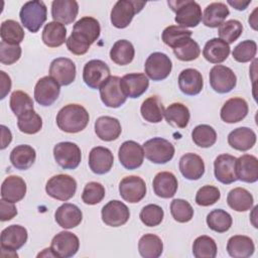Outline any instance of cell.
<instances>
[{
  "label": "cell",
  "instance_id": "8992f818",
  "mask_svg": "<svg viewBox=\"0 0 258 258\" xmlns=\"http://www.w3.org/2000/svg\"><path fill=\"white\" fill-rule=\"evenodd\" d=\"M144 156L156 164H164L172 159L174 155V146L166 139L154 137L144 142Z\"/></svg>",
  "mask_w": 258,
  "mask_h": 258
},
{
  "label": "cell",
  "instance_id": "d6a6232c",
  "mask_svg": "<svg viewBox=\"0 0 258 258\" xmlns=\"http://www.w3.org/2000/svg\"><path fill=\"white\" fill-rule=\"evenodd\" d=\"M230 45L221 38L215 37L208 40L203 49L204 57L212 63L225 61L230 54Z\"/></svg>",
  "mask_w": 258,
  "mask_h": 258
},
{
  "label": "cell",
  "instance_id": "d590c367",
  "mask_svg": "<svg viewBox=\"0 0 258 258\" xmlns=\"http://www.w3.org/2000/svg\"><path fill=\"white\" fill-rule=\"evenodd\" d=\"M36 152L30 145L21 144L14 147L10 153L12 165L20 170H26L34 163Z\"/></svg>",
  "mask_w": 258,
  "mask_h": 258
},
{
  "label": "cell",
  "instance_id": "94428289",
  "mask_svg": "<svg viewBox=\"0 0 258 258\" xmlns=\"http://www.w3.org/2000/svg\"><path fill=\"white\" fill-rule=\"evenodd\" d=\"M0 77H1V84H0V99H4L6 95L10 92L11 90V79L10 77L3 71L0 72Z\"/></svg>",
  "mask_w": 258,
  "mask_h": 258
},
{
  "label": "cell",
  "instance_id": "be15d7a7",
  "mask_svg": "<svg viewBox=\"0 0 258 258\" xmlns=\"http://www.w3.org/2000/svg\"><path fill=\"white\" fill-rule=\"evenodd\" d=\"M251 3V0L250 1H240V0H236V1H231V0H229L228 1V4H230L231 6H233L235 9H237V10H240V11H242V10H245L246 8H247V6L249 5Z\"/></svg>",
  "mask_w": 258,
  "mask_h": 258
},
{
  "label": "cell",
  "instance_id": "9c48e42d",
  "mask_svg": "<svg viewBox=\"0 0 258 258\" xmlns=\"http://www.w3.org/2000/svg\"><path fill=\"white\" fill-rule=\"evenodd\" d=\"M237 84L235 73L228 67L216 64L210 71V85L219 94L231 92Z\"/></svg>",
  "mask_w": 258,
  "mask_h": 258
},
{
  "label": "cell",
  "instance_id": "d6986e66",
  "mask_svg": "<svg viewBox=\"0 0 258 258\" xmlns=\"http://www.w3.org/2000/svg\"><path fill=\"white\" fill-rule=\"evenodd\" d=\"M237 158L230 154H221L214 161V172L217 180L224 184H230L238 180L236 174Z\"/></svg>",
  "mask_w": 258,
  "mask_h": 258
},
{
  "label": "cell",
  "instance_id": "b9f144b4",
  "mask_svg": "<svg viewBox=\"0 0 258 258\" xmlns=\"http://www.w3.org/2000/svg\"><path fill=\"white\" fill-rule=\"evenodd\" d=\"M138 251L144 258H157L162 254L163 243L158 236L145 234L138 242Z\"/></svg>",
  "mask_w": 258,
  "mask_h": 258
},
{
  "label": "cell",
  "instance_id": "484cf974",
  "mask_svg": "<svg viewBox=\"0 0 258 258\" xmlns=\"http://www.w3.org/2000/svg\"><path fill=\"white\" fill-rule=\"evenodd\" d=\"M54 219L61 228L73 229L81 224L83 220V213L78 206L64 203L55 211Z\"/></svg>",
  "mask_w": 258,
  "mask_h": 258
},
{
  "label": "cell",
  "instance_id": "44dd1931",
  "mask_svg": "<svg viewBox=\"0 0 258 258\" xmlns=\"http://www.w3.org/2000/svg\"><path fill=\"white\" fill-rule=\"evenodd\" d=\"M113 153L107 147L96 146L90 151L89 166L96 174H105L109 172L113 166Z\"/></svg>",
  "mask_w": 258,
  "mask_h": 258
},
{
  "label": "cell",
  "instance_id": "7bdbcfd3",
  "mask_svg": "<svg viewBox=\"0 0 258 258\" xmlns=\"http://www.w3.org/2000/svg\"><path fill=\"white\" fill-rule=\"evenodd\" d=\"M191 34L192 32L190 30H187L179 25H169L162 31L161 38L166 45L174 49L183 41L190 38Z\"/></svg>",
  "mask_w": 258,
  "mask_h": 258
},
{
  "label": "cell",
  "instance_id": "db71d44e",
  "mask_svg": "<svg viewBox=\"0 0 258 258\" xmlns=\"http://www.w3.org/2000/svg\"><path fill=\"white\" fill-rule=\"evenodd\" d=\"M257 52V44L254 40L247 39L237 44L232 52L233 58L238 62H248L252 60Z\"/></svg>",
  "mask_w": 258,
  "mask_h": 258
},
{
  "label": "cell",
  "instance_id": "4dcf8cb0",
  "mask_svg": "<svg viewBox=\"0 0 258 258\" xmlns=\"http://www.w3.org/2000/svg\"><path fill=\"white\" fill-rule=\"evenodd\" d=\"M122 132L118 119L110 116H101L95 122V133L103 141L116 140Z\"/></svg>",
  "mask_w": 258,
  "mask_h": 258
},
{
  "label": "cell",
  "instance_id": "681fc988",
  "mask_svg": "<svg viewBox=\"0 0 258 258\" xmlns=\"http://www.w3.org/2000/svg\"><path fill=\"white\" fill-rule=\"evenodd\" d=\"M10 109L15 116H20L26 111L33 110V101L31 97L23 91H14L10 96Z\"/></svg>",
  "mask_w": 258,
  "mask_h": 258
},
{
  "label": "cell",
  "instance_id": "f35d334b",
  "mask_svg": "<svg viewBox=\"0 0 258 258\" xmlns=\"http://www.w3.org/2000/svg\"><path fill=\"white\" fill-rule=\"evenodd\" d=\"M164 107L157 96L145 99L140 107L142 118L149 123H159L164 116Z\"/></svg>",
  "mask_w": 258,
  "mask_h": 258
},
{
  "label": "cell",
  "instance_id": "277c9868",
  "mask_svg": "<svg viewBox=\"0 0 258 258\" xmlns=\"http://www.w3.org/2000/svg\"><path fill=\"white\" fill-rule=\"evenodd\" d=\"M19 17L22 25L30 32H37L47 18V9L43 1L33 0L23 4Z\"/></svg>",
  "mask_w": 258,
  "mask_h": 258
},
{
  "label": "cell",
  "instance_id": "f546056e",
  "mask_svg": "<svg viewBox=\"0 0 258 258\" xmlns=\"http://www.w3.org/2000/svg\"><path fill=\"white\" fill-rule=\"evenodd\" d=\"M154 194L162 199L172 198L178 187V182L175 175L169 171L158 172L152 182Z\"/></svg>",
  "mask_w": 258,
  "mask_h": 258
},
{
  "label": "cell",
  "instance_id": "ac0fdd59",
  "mask_svg": "<svg viewBox=\"0 0 258 258\" xmlns=\"http://www.w3.org/2000/svg\"><path fill=\"white\" fill-rule=\"evenodd\" d=\"M76 64L68 57L54 58L49 66V77L60 86H69L76 79Z\"/></svg>",
  "mask_w": 258,
  "mask_h": 258
},
{
  "label": "cell",
  "instance_id": "7402d4cb",
  "mask_svg": "<svg viewBox=\"0 0 258 258\" xmlns=\"http://www.w3.org/2000/svg\"><path fill=\"white\" fill-rule=\"evenodd\" d=\"M27 230L20 225H11L2 230L0 242L1 249L16 251L27 241Z\"/></svg>",
  "mask_w": 258,
  "mask_h": 258
},
{
  "label": "cell",
  "instance_id": "4316f807",
  "mask_svg": "<svg viewBox=\"0 0 258 258\" xmlns=\"http://www.w3.org/2000/svg\"><path fill=\"white\" fill-rule=\"evenodd\" d=\"M178 87L187 96H196L201 93L204 87L202 74L196 69L182 70L178 76Z\"/></svg>",
  "mask_w": 258,
  "mask_h": 258
},
{
  "label": "cell",
  "instance_id": "60d3db41",
  "mask_svg": "<svg viewBox=\"0 0 258 258\" xmlns=\"http://www.w3.org/2000/svg\"><path fill=\"white\" fill-rule=\"evenodd\" d=\"M164 117L168 124L178 128H185L188 124L190 114L185 105L181 103H172L165 109Z\"/></svg>",
  "mask_w": 258,
  "mask_h": 258
},
{
  "label": "cell",
  "instance_id": "03108f58",
  "mask_svg": "<svg viewBox=\"0 0 258 258\" xmlns=\"http://www.w3.org/2000/svg\"><path fill=\"white\" fill-rule=\"evenodd\" d=\"M256 11H257V9H255V10L253 11L252 15H251V16H249V23L252 25V27H253L255 30L257 29V27H256V23H257V21H256V16H255Z\"/></svg>",
  "mask_w": 258,
  "mask_h": 258
},
{
  "label": "cell",
  "instance_id": "d4e9b609",
  "mask_svg": "<svg viewBox=\"0 0 258 258\" xmlns=\"http://www.w3.org/2000/svg\"><path fill=\"white\" fill-rule=\"evenodd\" d=\"M179 170L188 180H198L205 173L203 158L196 153H185L179 159Z\"/></svg>",
  "mask_w": 258,
  "mask_h": 258
},
{
  "label": "cell",
  "instance_id": "c3c4849f",
  "mask_svg": "<svg viewBox=\"0 0 258 258\" xmlns=\"http://www.w3.org/2000/svg\"><path fill=\"white\" fill-rule=\"evenodd\" d=\"M217 250L215 240L206 235L198 237L192 244V254L196 258H215Z\"/></svg>",
  "mask_w": 258,
  "mask_h": 258
},
{
  "label": "cell",
  "instance_id": "603a6c76",
  "mask_svg": "<svg viewBox=\"0 0 258 258\" xmlns=\"http://www.w3.org/2000/svg\"><path fill=\"white\" fill-rule=\"evenodd\" d=\"M248 104L243 98L234 97L226 101L221 109V119L229 124L242 121L248 114Z\"/></svg>",
  "mask_w": 258,
  "mask_h": 258
},
{
  "label": "cell",
  "instance_id": "8fae6325",
  "mask_svg": "<svg viewBox=\"0 0 258 258\" xmlns=\"http://www.w3.org/2000/svg\"><path fill=\"white\" fill-rule=\"evenodd\" d=\"M110 77L108 64L101 59L89 60L83 70V80L91 89H100Z\"/></svg>",
  "mask_w": 258,
  "mask_h": 258
},
{
  "label": "cell",
  "instance_id": "9a60e30c",
  "mask_svg": "<svg viewBox=\"0 0 258 258\" xmlns=\"http://www.w3.org/2000/svg\"><path fill=\"white\" fill-rule=\"evenodd\" d=\"M119 192L124 201L131 204L139 203L146 195L145 181L137 175L126 176L119 183Z\"/></svg>",
  "mask_w": 258,
  "mask_h": 258
},
{
  "label": "cell",
  "instance_id": "ffe728a7",
  "mask_svg": "<svg viewBox=\"0 0 258 258\" xmlns=\"http://www.w3.org/2000/svg\"><path fill=\"white\" fill-rule=\"evenodd\" d=\"M120 86L126 97L135 99L147 91L149 81L147 76L142 73L127 74L121 78Z\"/></svg>",
  "mask_w": 258,
  "mask_h": 258
},
{
  "label": "cell",
  "instance_id": "7a4b0ae2",
  "mask_svg": "<svg viewBox=\"0 0 258 258\" xmlns=\"http://www.w3.org/2000/svg\"><path fill=\"white\" fill-rule=\"evenodd\" d=\"M89 113L81 105L69 104L62 107L56 115L57 127L67 133L83 131L89 123Z\"/></svg>",
  "mask_w": 258,
  "mask_h": 258
},
{
  "label": "cell",
  "instance_id": "bcb514c9",
  "mask_svg": "<svg viewBox=\"0 0 258 258\" xmlns=\"http://www.w3.org/2000/svg\"><path fill=\"white\" fill-rule=\"evenodd\" d=\"M17 126L22 133L35 134L42 128V119L34 110H29L18 116Z\"/></svg>",
  "mask_w": 258,
  "mask_h": 258
},
{
  "label": "cell",
  "instance_id": "816d5d0a",
  "mask_svg": "<svg viewBox=\"0 0 258 258\" xmlns=\"http://www.w3.org/2000/svg\"><path fill=\"white\" fill-rule=\"evenodd\" d=\"M172 218L178 223H187L194 217V209L190 204L182 199H175L170 204Z\"/></svg>",
  "mask_w": 258,
  "mask_h": 258
},
{
  "label": "cell",
  "instance_id": "e0dca14e",
  "mask_svg": "<svg viewBox=\"0 0 258 258\" xmlns=\"http://www.w3.org/2000/svg\"><path fill=\"white\" fill-rule=\"evenodd\" d=\"M102 221L110 227H120L127 223L130 218L128 207L117 200L107 203L101 212Z\"/></svg>",
  "mask_w": 258,
  "mask_h": 258
},
{
  "label": "cell",
  "instance_id": "5bb4252c",
  "mask_svg": "<svg viewBox=\"0 0 258 258\" xmlns=\"http://www.w3.org/2000/svg\"><path fill=\"white\" fill-rule=\"evenodd\" d=\"M60 85L51 77H43L39 79L34 87L35 101L44 107L52 105L58 98L60 93Z\"/></svg>",
  "mask_w": 258,
  "mask_h": 258
},
{
  "label": "cell",
  "instance_id": "f5cc1de1",
  "mask_svg": "<svg viewBox=\"0 0 258 258\" xmlns=\"http://www.w3.org/2000/svg\"><path fill=\"white\" fill-rule=\"evenodd\" d=\"M173 53L175 57L179 60L191 61L200 56L201 48L196 40L188 38L185 41H183L180 45L175 47L173 49Z\"/></svg>",
  "mask_w": 258,
  "mask_h": 258
},
{
  "label": "cell",
  "instance_id": "74e56055",
  "mask_svg": "<svg viewBox=\"0 0 258 258\" xmlns=\"http://www.w3.org/2000/svg\"><path fill=\"white\" fill-rule=\"evenodd\" d=\"M254 199L249 190L243 187L231 189L227 196L228 206L236 212H246L253 207Z\"/></svg>",
  "mask_w": 258,
  "mask_h": 258
},
{
  "label": "cell",
  "instance_id": "8d00e7d4",
  "mask_svg": "<svg viewBox=\"0 0 258 258\" xmlns=\"http://www.w3.org/2000/svg\"><path fill=\"white\" fill-rule=\"evenodd\" d=\"M67 28L63 24L51 21L42 30V41L48 47H58L67 41Z\"/></svg>",
  "mask_w": 258,
  "mask_h": 258
},
{
  "label": "cell",
  "instance_id": "9f6ffc18",
  "mask_svg": "<svg viewBox=\"0 0 258 258\" xmlns=\"http://www.w3.org/2000/svg\"><path fill=\"white\" fill-rule=\"evenodd\" d=\"M105 197V187L97 181L88 182L83 190L82 200L86 205H97Z\"/></svg>",
  "mask_w": 258,
  "mask_h": 258
},
{
  "label": "cell",
  "instance_id": "6f0895ef",
  "mask_svg": "<svg viewBox=\"0 0 258 258\" xmlns=\"http://www.w3.org/2000/svg\"><path fill=\"white\" fill-rule=\"evenodd\" d=\"M221 198L220 189L214 185L202 186L196 195V203L202 207H209L216 204Z\"/></svg>",
  "mask_w": 258,
  "mask_h": 258
},
{
  "label": "cell",
  "instance_id": "ab89813d",
  "mask_svg": "<svg viewBox=\"0 0 258 258\" xmlns=\"http://www.w3.org/2000/svg\"><path fill=\"white\" fill-rule=\"evenodd\" d=\"M134 55V46L129 40L126 39L117 40L110 50V57L112 61L119 66L129 64L133 60Z\"/></svg>",
  "mask_w": 258,
  "mask_h": 258
},
{
  "label": "cell",
  "instance_id": "3957f363",
  "mask_svg": "<svg viewBox=\"0 0 258 258\" xmlns=\"http://www.w3.org/2000/svg\"><path fill=\"white\" fill-rule=\"evenodd\" d=\"M167 4L175 12L174 20L179 26L196 27L202 20V8L200 4L192 0L167 1Z\"/></svg>",
  "mask_w": 258,
  "mask_h": 258
},
{
  "label": "cell",
  "instance_id": "f6af8a7d",
  "mask_svg": "<svg viewBox=\"0 0 258 258\" xmlns=\"http://www.w3.org/2000/svg\"><path fill=\"white\" fill-rule=\"evenodd\" d=\"M232 223L231 215L222 209L213 210L207 216L208 227L217 233L227 232L231 228Z\"/></svg>",
  "mask_w": 258,
  "mask_h": 258
},
{
  "label": "cell",
  "instance_id": "ba28073f",
  "mask_svg": "<svg viewBox=\"0 0 258 258\" xmlns=\"http://www.w3.org/2000/svg\"><path fill=\"white\" fill-rule=\"evenodd\" d=\"M53 156L56 163L63 169H75L81 162L82 152L76 143L64 141L53 147Z\"/></svg>",
  "mask_w": 258,
  "mask_h": 258
},
{
  "label": "cell",
  "instance_id": "83f0119b",
  "mask_svg": "<svg viewBox=\"0 0 258 258\" xmlns=\"http://www.w3.org/2000/svg\"><path fill=\"white\" fill-rule=\"evenodd\" d=\"M237 178L241 181L253 183L258 180V159L251 154H244L236 161Z\"/></svg>",
  "mask_w": 258,
  "mask_h": 258
},
{
  "label": "cell",
  "instance_id": "ee69618b",
  "mask_svg": "<svg viewBox=\"0 0 258 258\" xmlns=\"http://www.w3.org/2000/svg\"><path fill=\"white\" fill-rule=\"evenodd\" d=\"M0 36L6 43L19 44L24 39V30L17 21L8 19L1 23Z\"/></svg>",
  "mask_w": 258,
  "mask_h": 258
},
{
  "label": "cell",
  "instance_id": "7dc6e473",
  "mask_svg": "<svg viewBox=\"0 0 258 258\" xmlns=\"http://www.w3.org/2000/svg\"><path fill=\"white\" fill-rule=\"evenodd\" d=\"M191 138L196 145L208 148L213 146L217 141V133L215 129L207 124H201L194 128Z\"/></svg>",
  "mask_w": 258,
  "mask_h": 258
},
{
  "label": "cell",
  "instance_id": "6125c7cd",
  "mask_svg": "<svg viewBox=\"0 0 258 258\" xmlns=\"http://www.w3.org/2000/svg\"><path fill=\"white\" fill-rule=\"evenodd\" d=\"M1 128V146L0 148L1 149H5L11 142L12 140V134H11V131L4 125H1L0 126Z\"/></svg>",
  "mask_w": 258,
  "mask_h": 258
},
{
  "label": "cell",
  "instance_id": "cb8c5ba5",
  "mask_svg": "<svg viewBox=\"0 0 258 258\" xmlns=\"http://www.w3.org/2000/svg\"><path fill=\"white\" fill-rule=\"evenodd\" d=\"M79 12V4L75 0H54L51 3V16L61 24H71Z\"/></svg>",
  "mask_w": 258,
  "mask_h": 258
},
{
  "label": "cell",
  "instance_id": "7c38bea8",
  "mask_svg": "<svg viewBox=\"0 0 258 258\" xmlns=\"http://www.w3.org/2000/svg\"><path fill=\"white\" fill-rule=\"evenodd\" d=\"M120 80L117 76H111L99 89L103 104L109 108H119L127 100L121 89Z\"/></svg>",
  "mask_w": 258,
  "mask_h": 258
},
{
  "label": "cell",
  "instance_id": "6da1fadb",
  "mask_svg": "<svg viewBox=\"0 0 258 258\" xmlns=\"http://www.w3.org/2000/svg\"><path fill=\"white\" fill-rule=\"evenodd\" d=\"M100 32V23L96 18L82 17L74 24L73 32L66 41L67 47L72 53L83 55L88 52L91 44L99 38Z\"/></svg>",
  "mask_w": 258,
  "mask_h": 258
},
{
  "label": "cell",
  "instance_id": "f907efd6",
  "mask_svg": "<svg viewBox=\"0 0 258 258\" xmlns=\"http://www.w3.org/2000/svg\"><path fill=\"white\" fill-rule=\"evenodd\" d=\"M242 32H243V25L239 20H236V19H230L226 22H223L219 26V30H218L220 38L225 42H227L228 44L236 41L240 37Z\"/></svg>",
  "mask_w": 258,
  "mask_h": 258
},
{
  "label": "cell",
  "instance_id": "5b68a950",
  "mask_svg": "<svg viewBox=\"0 0 258 258\" xmlns=\"http://www.w3.org/2000/svg\"><path fill=\"white\" fill-rule=\"evenodd\" d=\"M145 2L132 0H119L111 10V23L116 28H126L135 14L139 13L145 6Z\"/></svg>",
  "mask_w": 258,
  "mask_h": 258
},
{
  "label": "cell",
  "instance_id": "1f68e13d",
  "mask_svg": "<svg viewBox=\"0 0 258 258\" xmlns=\"http://www.w3.org/2000/svg\"><path fill=\"white\" fill-rule=\"evenodd\" d=\"M229 145L239 151H247L256 143V133L248 127L234 129L228 135Z\"/></svg>",
  "mask_w": 258,
  "mask_h": 258
},
{
  "label": "cell",
  "instance_id": "30bf717a",
  "mask_svg": "<svg viewBox=\"0 0 258 258\" xmlns=\"http://www.w3.org/2000/svg\"><path fill=\"white\" fill-rule=\"evenodd\" d=\"M172 69L170 58L162 52H152L146 59L144 64L145 74L153 81H162L166 79Z\"/></svg>",
  "mask_w": 258,
  "mask_h": 258
},
{
  "label": "cell",
  "instance_id": "91938a15",
  "mask_svg": "<svg viewBox=\"0 0 258 258\" xmlns=\"http://www.w3.org/2000/svg\"><path fill=\"white\" fill-rule=\"evenodd\" d=\"M17 215V209L14 203L7 202L3 199L0 201V220L2 222L10 221Z\"/></svg>",
  "mask_w": 258,
  "mask_h": 258
},
{
  "label": "cell",
  "instance_id": "11a10c76",
  "mask_svg": "<svg viewBox=\"0 0 258 258\" xmlns=\"http://www.w3.org/2000/svg\"><path fill=\"white\" fill-rule=\"evenodd\" d=\"M164 217V212L161 207L158 205L150 204L142 208L139 218L141 222L147 227H155L158 226Z\"/></svg>",
  "mask_w": 258,
  "mask_h": 258
},
{
  "label": "cell",
  "instance_id": "52a82bcc",
  "mask_svg": "<svg viewBox=\"0 0 258 258\" xmlns=\"http://www.w3.org/2000/svg\"><path fill=\"white\" fill-rule=\"evenodd\" d=\"M46 194L58 201H69L77 191V181L68 174H57L50 177L45 185Z\"/></svg>",
  "mask_w": 258,
  "mask_h": 258
},
{
  "label": "cell",
  "instance_id": "680465c9",
  "mask_svg": "<svg viewBox=\"0 0 258 258\" xmlns=\"http://www.w3.org/2000/svg\"><path fill=\"white\" fill-rule=\"evenodd\" d=\"M21 56V47L19 44H10L4 41L0 42V61L3 64H12Z\"/></svg>",
  "mask_w": 258,
  "mask_h": 258
},
{
  "label": "cell",
  "instance_id": "4fadbf2b",
  "mask_svg": "<svg viewBox=\"0 0 258 258\" xmlns=\"http://www.w3.org/2000/svg\"><path fill=\"white\" fill-rule=\"evenodd\" d=\"M118 158L122 166L132 170L140 167L144 159L143 147L136 141L128 140L121 144L118 151Z\"/></svg>",
  "mask_w": 258,
  "mask_h": 258
},
{
  "label": "cell",
  "instance_id": "f1b7e54d",
  "mask_svg": "<svg viewBox=\"0 0 258 258\" xmlns=\"http://www.w3.org/2000/svg\"><path fill=\"white\" fill-rule=\"evenodd\" d=\"M26 194V183L23 178L17 175H9L1 185V198L10 203L21 201Z\"/></svg>",
  "mask_w": 258,
  "mask_h": 258
},
{
  "label": "cell",
  "instance_id": "836d02e7",
  "mask_svg": "<svg viewBox=\"0 0 258 258\" xmlns=\"http://www.w3.org/2000/svg\"><path fill=\"white\" fill-rule=\"evenodd\" d=\"M255 245L253 240L244 235L232 236L227 243V251L234 258H248L253 255Z\"/></svg>",
  "mask_w": 258,
  "mask_h": 258
},
{
  "label": "cell",
  "instance_id": "e7e4bbea",
  "mask_svg": "<svg viewBox=\"0 0 258 258\" xmlns=\"http://www.w3.org/2000/svg\"><path fill=\"white\" fill-rule=\"evenodd\" d=\"M56 257V255L54 254V252L52 251V249L49 247V248H45L41 253H39L37 255V257Z\"/></svg>",
  "mask_w": 258,
  "mask_h": 258
},
{
  "label": "cell",
  "instance_id": "e575fe53",
  "mask_svg": "<svg viewBox=\"0 0 258 258\" xmlns=\"http://www.w3.org/2000/svg\"><path fill=\"white\" fill-rule=\"evenodd\" d=\"M229 14V8L225 3L213 2L209 4L204 10V14L202 15L203 23L208 27H218L226 20Z\"/></svg>",
  "mask_w": 258,
  "mask_h": 258
},
{
  "label": "cell",
  "instance_id": "2e32d148",
  "mask_svg": "<svg viewBox=\"0 0 258 258\" xmlns=\"http://www.w3.org/2000/svg\"><path fill=\"white\" fill-rule=\"evenodd\" d=\"M80 247L79 238L71 232L61 231L56 234L50 244V248L57 258H70L76 255Z\"/></svg>",
  "mask_w": 258,
  "mask_h": 258
}]
</instances>
